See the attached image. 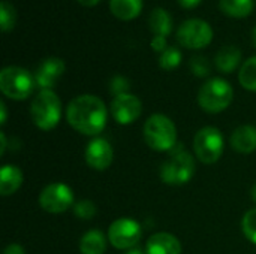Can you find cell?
<instances>
[{
    "label": "cell",
    "mask_w": 256,
    "mask_h": 254,
    "mask_svg": "<svg viewBox=\"0 0 256 254\" xmlns=\"http://www.w3.org/2000/svg\"><path fill=\"white\" fill-rule=\"evenodd\" d=\"M182 63V51L177 46H168L159 57V66L164 70H174Z\"/></svg>",
    "instance_id": "cell-24"
},
{
    "label": "cell",
    "mask_w": 256,
    "mask_h": 254,
    "mask_svg": "<svg viewBox=\"0 0 256 254\" xmlns=\"http://www.w3.org/2000/svg\"><path fill=\"white\" fill-rule=\"evenodd\" d=\"M219 7L231 18H246L254 10V0H219Z\"/></svg>",
    "instance_id": "cell-21"
},
{
    "label": "cell",
    "mask_w": 256,
    "mask_h": 254,
    "mask_svg": "<svg viewBox=\"0 0 256 254\" xmlns=\"http://www.w3.org/2000/svg\"><path fill=\"white\" fill-rule=\"evenodd\" d=\"M129 87H130V82L123 75H116L110 81V91L114 94V97L116 96H120V94H126L128 90H129Z\"/></svg>",
    "instance_id": "cell-28"
},
{
    "label": "cell",
    "mask_w": 256,
    "mask_h": 254,
    "mask_svg": "<svg viewBox=\"0 0 256 254\" xmlns=\"http://www.w3.org/2000/svg\"><path fill=\"white\" fill-rule=\"evenodd\" d=\"M195 174V160L192 154L177 144L171 150L170 159H166L160 168V180L170 186H183L192 180Z\"/></svg>",
    "instance_id": "cell-3"
},
{
    "label": "cell",
    "mask_w": 256,
    "mask_h": 254,
    "mask_svg": "<svg viewBox=\"0 0 256 254\" xmlns=\"http://www.w3.org/2000/svg\"><path fill=\"white\" fill-rule=\"evenodd\" d=\"M112 157H114V151L111 144L102 138H96L90 141L84 151L86 163L94 171L108 169L110 165L112 163Z\"/></svg>",
    "instance_id": "cell-12"
},
{
    "label": "cell",
    "mask_w": 256,
    "mask_h": 254,
    "mask_svg": "<svg viewBox=\"0 0 256 254\" xmlns=\"http://www.w3.org/2000/svg\"><path fill=\"white\" fill-rule=\"evenodd\" d=\"M234 97V90L228 81L224 78L208 79L198 93L200 106L208 114H219L225 111Z\"/></svg>",
    "instance_id": "cell-5"
},
{
    "label": "cell",
    "mask_w": 256,
    "mask_h": 254,
    "mask_svg": "<svg viewBox=\"0 0 256 254\" xmlns=\"http://www.w3.org/2000/svg\"><path fill=\"white\" fill-rule=\"evenodd\" d=\"M74 213L81 220H92L96 216L98 208H96L94 202H92L88 199H84V201H80V202H76L74 205Z\"/></svg>",
    "instance_id": "cell-26"
},
{
    "label": "cell",
    "mask_w": 256,
    "mask_h": 254,
    "mask_svg": "<svg viewBox=\"0 0 256 254\" xmlns=\"http://www.w3.org/2000/svg\"><path fill=\"white\" fill-rule=\"evenodd\" d=\"M126 254H147L146 252H142L141 249H138V247H134V249H130V250H128V253Z\"/></svg>",
    "instance_id": "cell-35"
},
{
    "label": "cell",
    "mask_w": 256,
    "mask_h": 254,
    "mask_svg": "<svg viewBox=\"0 0 256 254\" xmlns=\"http://www.w3.org/2000/svg\"><path fill=\"white\" fill-rule=\"evenodd\" d=\"M240 61H242V51L234 45H226L220 48L214 58L216 67L224 73L234 72L238 67Z\"/></svg>",
    "instance_id": "cell-17"
},
{
    "label": "cell",
    "mask_w": 256,
    "mask_h": 254,
    "mask_svg": "<svg viewBox=\"0 0 256 254\" xmlns=\"http://www.w3.org/2000/svg\"><path fill=\"white\" fill-rule=\"evenodd\" d=\"M147 254H182V244L180 241L166 232L154 234L148 238L146 244Z\"/></svg>",
    "instance_id": "cell-14"
},
{
    "label": "cell",
    "mask_w": 256,
    "mask_h": 254,
    "mask_svg": "<svg viewBox=\"0 0 256 254\" xmlns=\"http://www.w3.org/2000/svg\"><path fill=\"white\" fill-rule=\"evenodd\" d=\"M78 3H81L82 6L86 7H92V6H96L100 0H76Z\"/></svg>",
    "instance_id": "cell-32"
},
{
    "label": "cell",
    "mask_w": 256,
    "mask_h": 254,
    "mask_svg": "<svg viewBox=\"0 0 256 254\" xmlns=\"http://www.w3.org/2000/svg\"><path fill=\"white\" fill-rule=\"evenodd\" d=\"M66 120L78 133L96 136L105 129L106 106L98 96L81 94L69 102Z\"/></svg>",
    "instance_id": "cell-1"
},
{
    "label": "cell",
    "mask_w": 256,
    "mask_h": 254,
    "mask_svg": "<svg viewBox=\"0 0 256 254\" xmlns=\"http://www.w3.org/2000/svg\"><path fill=\"white\" fill-rule=\"evenodd\" d=\"M106 250V237L99 231L93 229L82 235L80 241L81 254H104Z\"/></svg>",
    "instance_id": "cell-20"
},
{
    "label": "cell",
    "mask_w": 256,
    "mask_h": 254,
    "mask_svg": "<svg viewBox=\"0 0 256 254\" xmlns=\"http://www.w3.org/2000/svg\"><path fill=\"white\" fill-rule=\"evenodd\" d=\"M250 39H252V45L256 48V25L252 28V34H250Z\"/></svg>",
    "instance_id": "cell-36"
},
{
    "label": "cell",
    "mask_w": 256,
    "mask_h": 254,
    "mask_svg": "<svg viewBox=\"0 0 256 254\" xmlns=\"http://www.w3.org/2000/svg\"><path fill=\"white\" fill-rule=\"evenodd\" d=\"M0 141H2V147H0V154L4 153V148H6V138H4V133L0 132Z\"/></svg>",
    "instance_id": "cell-34"
},
{
    "label": "cell",
    "mask_w": 256,
    "mask_h": 254,
    "mask_svg": "<svg viewBox=\"0 0 256 254\" xmlns=\"http://www.w3.org/2000/svg\"><path fill=\"white\" fill-rule=\"evenodd\" d=\"M3 254H26V250L21 246H18V244H9L4 249Z\"/></svg>",
    "instance_id": "cell-30"
},
{
    "label": "cell",
    "mask_w": 256,
    "mask_h": 254,
    "mask_svg": "<svg viewBox=\"0 0 256 254\" xmlns=\"http://www.w3.org/2000/svg\"><path fill=\"white\" fill-rule=\"evenodd\" d=\"M39 205L50 214H60L74 208V192L63 183H52L42 189L39 195Z\"/></svg>",
    "instance_id": "cell-9"
},
{
    "label": "cell",
    "mask_w": 256,
    "mask_h": 254,
    "mask_svg": "<svg viewBox=\"0 0 256 254\" xmlns=\"http://www.w3.org/2000/svg\"><path fill=\"white\" fill-rule=\"evenodd\" d=\"M242 228H243V234L244 237L256 244V208H252L250 211H248L243 217L242 222Z\"/></svg>",
    "instance_id": "cell-27"
},
{
    "label": "cell",
    "mask_w": 256,
    "mask_h": 254,
    "mask_svg": "<svg viewBox=\"0 0 256 254\" xmlns=\"http://www.w3.org/2000/svg\"><path fill=\"white\" fill-rule=\"evenodd\" d=\"M178 1V4L182 6V7H184V9H194V7H196L202 0H177Z\"/></svg>",
    "instance_id": "cell-31"
},
{
    "label": "cell",
    "mask_w": 256,
    "mask_h": 254,
    "mask_svg": "<svg viewBox=\"0 0 256 254\" xmlns=\"http://www.w3.org/2000/svg\"><path fill=\"white\" fill-rule=\"evenodd\" d=\"M142 231L138 222L132 219H118L108 229V241L118 250H130L141 240Z\"/></svg>",
    "instance_id": "cell-10"
},
{
    "label": "cell",
    "mask_w": 256,
    "mask_h": 254,
    "mask_svg": "<svg viewBox=\"0 0 256 254\" xmlns=\"http://www.w3.org/2000/svg\"><path fill=\"white\" fill-rule=\"evenodd\" d=\"M16 22V13L12 3L3 0L0 3V27L3 33H9Z\"/></svg>",
    "instance_id": "cell-23"
},
{
    "label": "cell",
    "mask_w": 256,
    "mask_h": 254,
    "mask_svg": "<svg viewBox=\"0 0 256 254\" xmlns=\"http://www.w3.org/2000/svg\"><path fill=\"white\" fill-rule=\"evenodd\" d=\"M176 37L178 43L188 49H201L208 46L213 40V28L204 19L189 18L180 24Z\"/></svg>",
    "instance_id": "cell-8"
},
{
    "label": "cell",
    "mask_w": 256,
    "mask_h": 254,
    "mask_svg": "<svg viewBox=\"0 0 256 254\" xmlns=\"http://www.w3.org/2000/svg\"><path fill=\"white\" fill-rule=\"evenodd\" d=\"M64 73V61L58 57H48L34 70V81L40 90H51Z\"/></svg>",
    "instance_id": "cell-13"
},
{
    "label": "cell",
    "mask_w": 256,
    "mask_h": 254,
    "mask_svg": "<svg viewBox=\"0 0 256 254\" xmlns=\"http://www.w3.org/2000/svg\"><path fill=\"white\" fill-rule=\"evenodd\" d=\"M252 199L256 202V184L254 186V189H252Z\"/></svg>",
    "instance_id": "cell-37"
},
{
    "label": "cell",
    "mask_w": 256,
    "mask_h": 254,
    "mask_svg": "<svg viewBox=\"0 0 256 254\" xmlns=\"http://www.w3.org/2000/svg\"><path fill=\"white\" fill-rule=\"evenodd\" d=\"M110 9L116 18L130 21L141 13L142 0H110Z\"/></svg>",
    "instance_id": "cell-18"
},
{
    "label": "cell",
    "mask_w": 256,
    "mask_h": 254,
    "mask_svg": "<svg viewBox=\"0 0 256 254\" xmlns=\"http://www.w3.org/2000/svg\"><path fill=\"white\" fill-rule=\"evenodd\" d=\"M22 172L15 165H4L0 172V195L10 196L14 195L22 184Z\"/></svg>",
    "instance_id": "cell-16"
},
{
    "label": "cell",
    "mask_w": 256,
    "mask_h": 254,
    "mask_svg": "<svg viewBox=\"0 0 256 254\" xmlns=\"http://www.w3.org/2000/svg\"><path fill=\"white\" fill-rule=\"evenodd\" d=\"M148 25L153 36H170L172 31V19L168 10L164 7H154L148 16Z\"/></svg>",
    "instance_id": "cell-19"
},
{
    "label": "cell",
    "mask_w": 256,
    "mask_h": 254,
    "mask_svg": "<svg viewBox=\"0 0 256 254\" xmlns=\"http://www.w3.org/2000/svg\"><path fill=\"white\" fill-rule=\"evenodd\" d=\"M34 87V75L20 66H6L0 72V90L12 100L27 99Z\"/></svg>",
    "instance_id": "cell-6"
},
{
    "label": "cell",
    "mask_w": 256,
    "mask_h": 254,
    "mask_svg": "<svg viewBox=\"0 0 256 254\" xmlns=\"http://www.w3.org/2000/svg\"><path fill=\"white\" fill-rule=\"evenodd\" d=\"M189 67L192 70V73L198 78H206L210 75L212 72V66L207 57L204 55H194L189 61Z\"/></svg>",
    "instance_id": "cell-25"
},
{
    "label": "cell",
    "mask_w": 256,
    "mask_h": 254,
    "mask_svg": "<svg viewBox=\"0 0 256 254\" xmlns=\"http://www.w3.org/2000/svg\"><path fill=\"white\" fill-rule=\"evenodd\" d=\"M0 112H2L0 123H2V124H4V123H6V106H4V103H3V102L0 103Z\"/></svg>",
    "instance_id": "cell-33"
},
{
    "label": "cell",
    "mask_w": 256,
    "mask_h": 254,
    "mask_svg": "<svg viewBox=\"0 0 256 254\" xmlns=\"http://www.w3.org/2000/svg\"><path fill=\"white\" fill-rule=\"evenodd\" d=\"M146 144L159 153L171 151L177 145V129L171 118L164 114H153L142 129Z\"/></svg>",
    "instance_id": "cell-2"
},
{
    "label": "cell",
    "mask_w": 256,
    "mask_h": 254,
    "mask_svg": "<svg viewBox=\"0 0 256 254\" xmlns=\"http://www.w3.org/2000/svg\"><path fill=\"white\" fill-rule=\"evenodd\" d=\"M142 112L141 100L130 93L116 96L111 102V115L118 124H130L140 118Z\"/></svg>",
    "instance_id": "cell-11"
},
{
    "label": "cell",
    "mask_w": 256,
    "mask_h": 254,
    "mask_svg": "<svg viewBox=\"0 0 256 254\" xmlns=\"http://www.w3.org/2000/svg\"><path fill=\"white\" fill-rule=\"evenodd\" d=\"M152 48H153V51L162 54V52L168 48V45H166V37H165V36H153V37H152Z\"/></svg>",
    "instance_id": "cell-29"
},
{
    "label": "cell",
    "mask_w": 256,
    "mask_h": 254,
    "mask_svg": "<svg viewBox=\"0 0 256 254\" xmlns=\"http://www.w3.org/2000/svg\"><path fill=\"white\" fill-rule=\"evenodd\" d=\"M238 81L243 88L249 91H256V55L248 58L238 72Z\"/></svg>",
    "instance_id": "cell-22"
},
{
    "label": "cell",
    "mask_w": 256,
    "mask_h": 254,
    "mask_svg": "<svg viewBox=\"0 0 256 254\" xmlns=\"http://www.w3.org/2000/svg\"><path fill=\"white\" fill-rule=\"evenodd\" d=\"M32 121L40 130L54 129L62 118V102L52 90H40L30 105Z\"/></svg>",
    "instance_id": "cell-4"
},
{
    "label": "cell",
    "mask_w": 256,
    "mask_h": 254,
    "mask_svg": "<svg viewBox=\"0 0 256 254\" xmlns=\"http://www.w3.org/2000/svg\"><path fill=\"white\" fill-rule=\"evenodd\" d=\"M231 147L242 154H250L256 151V127L240 126L231 135Z\"/></svg>",
    "instance_id": "cell-15"
},
{
    "label": "cell",
    "mask_w": 256,
    "mask_h": 254,
    "mask_svg": "<svg viewBox=\"0 0 256 254\" xmlns=\"http://www.w3.org/2000/svg\"><path fill=\"white\" fill-rule=\"evenodd\" d=\"M224 136L219 129L207 126L196 132L194 138V151L200 162L206 165L216 163L224 154Z\"/></svg>",
    "instance_id": "cell-7"
}]
</instances>
